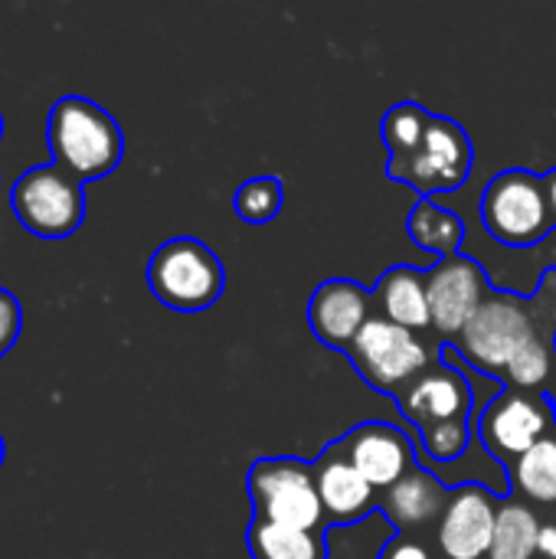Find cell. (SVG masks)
<instances>
[{"instance_id": "obj_1", "label": "cell", "mask_w": 556, "mask_h": 559, "mask_svg": "<svg viewBox=\"0 0 556 559\" xmlns=\"http://www.w3.org/2000/svg\"><path fill=\"white\" fill-rule=\"evenodd\" d=\"M46 144L52 160L82 183L108 177L125 157V134L115 115L85 95H62L52 102Z\"/></svg>"}, {"instance_id": "obj_2", "label": "cell", "mask_w": 556, "mask_h": 559, "mask_svg": "<svg viewBox=\"0 0 556 559\" xmlns=\"http://www.w3.org/2000/svg\"><path fill=\"white\" fill-rule=\"evenodd\" d=\"M147 288L164 308L197 314L220 301L226 288V272L220 255L206 242L193 236H177L154 249L147 262Z\"/></svg>"}, {"instance_id": "obj_3", "label": "cell", "mask_w": 556, "mask_h": 559, "mask_svg": "<svg viewBox=\"0 0 556 559\" xmlns=\"http://www.w3.org/2000/svg\"><path fill=\"white\" fill-rule=\"evenodd\" d=\"M10 210L36 239H66L85 219V183L56 160L36 164L13 180Z\"/></svg>"}, {"instance_id": "obj_4", "label": "cell", "mask_w": 556, "mask_h": 559, "mask_svg": "<svg viewBox=\"0 0 556 559\" xmlns=\"http://www.w3.org/2000/svg\"><path fill=\"white\" fill-rule=\"evenodd\" d=\"M534 331H537V308L531 298H521L514 292H488L482 308L456 337V347L475 370L501 380L508 373L511 357Z\"/></svg>"}, {"instance_id": "obj_5", "label": "cell", "mask_w": 556, "mask_h": 559, "mask_svg": "<svg viewBox=\"0 0 556 559\" xmlns=\"http://www.w3.org/2000/svg\"><path fill=\"white\" fill-rule=\"evenodd\" d=\"M482 223L501 246H537L554 229L544 177L524 167H511L492 177V183L482 193Z\"/></svg>"}, {"instance_id": "obj_6", "label": "cell", "mask_w": 556, "mask_h": 559, "mask_svg": "<svg viewBox=\"0 0 556 559\" xmlns=\"http://www.w3.org/2000/svg\"><path fill=\"white\" fill-rule=\"evenodd\" d=\"M344 354L351 357L360 380L387 396H403V390L429 370V354L416 331L393 324L383 314H370Z\"/></svg>"}, {"instance_id": "obj_7", "label": "cell", "mask_w": 556, "mask_h": 559, "mask_svg": "<svg viewBox=\"0 0 556 559\" xmlns=\"http://www.w3.org/2000/svg\"><path fill=\"white\" fill-rule=\"evenodd\" d=\"M246 485L259 521L298 531H321L324 504L311 465L298 459H259L249 468Z\"/></svg>"}, {"instance_id": "obj_8", "label": "cell", "mask_w": 556, "mask_h": 559, "mask_svg": "<svg viewBox=\"0 0 556 559\" xmlns=\"http://www.w3.org/2000/svg\"><path fill=\"white\" fill-rule=\"evenodd\" d=\"M472 170V141L459 121L433 115L423 144L403 157H390L387 174L397 183L413 187L416 193H449L469 180Z\"/></svg>"}, {"instance_id": "obj_9", "label": "cell", "mask_w": 556, "mask_h": 559, "mask_svg": "<svg viewBox=\"0 0 556 559\" xmlns=\"http://www.w3.org/2000/svg\"><path fill=\"white\" fill-rule=\"evenodd\" d=\"M554 426L556 416L547 396L537 390L511 386L485 406L478 419V439L495 462H514L541 439H547Z\"/></svg>"}, {"instance_id": "obj_10", "label": "cell", "mask_w": 556, "mask_h": 559, "mask_svg": "<svg viewBox=\"0 0 556 559\" xmlns=\"http://www.w3.org/2000/svg\"><path fill=\"white\" fill-rule=\"evenodd\" d=\"M426 292L433 308V328L456 341L488 298V275L475 259L456 252L439 259V265L426 272Z\"/></svg>"}, {"instance_id": "obj_11", "label": "cell", "mask_w": 556, "mask_h": 559, "mask_svg": "<svg viewBox=\"0 0 556 559\" xmlns=\"http://www.w3.org/2000/svg\"><path fill=\"white\" fill-rule=\"evenodd\" d=\"M498 524V501L482 485H459L439 518V550L446 559H485L492 554Z\"/></svg>"}, {"instance_id": "obj_12", "label": "cell", "mask_w": 556, "mask_h": 559, "mask_svg": "<svg viewBox=\"0 0 556 559\" xmlns=\"http://www.w3.org/2000/svg\"><path fill=\"white\" fill-rule=\"evenodd\" d=\"M351 465L370 481L374 491L393 488L403 475H410L416 465L413 442L403 429L390 423H364L351 436L338 439Z\"/></svg>"}, {"instance_id": "obj_13", "label": "cell", "mask_w": 556, "mask_h": 559, "mask_svg": "<svg viewBox=\"0 0 556 559\" xmlns=\"http://www.w3.org/2000/svg\"><path fill=\"white\" fill-rule=\"evenodd\" d=\"M400 413L419 432L472 419V386L452 367H436L419 373L400 396Z\"/></svg>"}, {"instance_id": "obj_14", "label": "cell", "mask_w": 556, "mask_h": 559, "mask_svg": "<svg viewBox=\"0 0 556 559\" xmlns=\"http://www.w3.org/2000/svg\"><path fill=\"white\" fill-rule=\"evenodd\" d=\"M370 301L374 295L364 285L351 278H331L318 285L308 301V328L324 347L344 354L370 321Z\"/></svg>"}, {"instance_id": "obj_15", "label": "cell", "mask_w": 556, "mask_h": 559, "mask_svg": "<svg viewBox=\"0 0 556 559\" xmlns=\"http://www.w3.org/2000/svg\"><path fill=\"white\" fill-rule=\"evenodd\" d=\"M315 481L324 504V518H331L334 524H354L377 508V491L351 465L341 442H331L324 449L321 462L315 465Z\"/></svg>"}, {"instance_id": "obj_16", "label": "cell", "mask_w": 556, "mask_h": 559, "mask_svg": "<svg viewBox=\"0 0 556 559\" xmlns=\"http://www.w3.org/2000/svg\"><path fill=\"white\" fill-rule=\"evenodd\" d=\"M446 504H449V491L442 488V481L426 468H413L393 488L383 491L380 511L390 518V524L400 534H416L433 521H439Z\"/></svg>"}, {"instance_id": "obj_17", "label": "cell", "mask_w": 556, "mask_h": 559, "mask_svg": "<svg viewBox=\"0 0 556 559\" xmlns=\"http://www.w3.org/2000/svg\"><path fill=\"white\" fill-rule=\"evenodd\" d=\"M374 301L380 305L383 318L403 324L410 331L433 328V308L426 292V275L413 265H393L380 275Z\"/></svg>"}, {"instance_id": "obj_18", "label": "cell", "mask_w": 556, "mask_h": 559, "mask_svg": "<svg viewBox=\"0 0 556 559\" xmlns=\"http://www.w3.org/2000/svg\"><path fill=\"white\" fill-rule=\"evenodd\" d=\"M252 559H328V544L318 531L282 527L269 521H252L246 534Z\"/></svg>"}, {"instance_id": "obj_19", "label": "cell", "mask_w": 556, "mask_h": 559, "mask_svg": "<svg viewBox=\"0 0 556 559\" xmlns=\"http://www.w3.org/2000/svg\"><path fill=\"white\" fill-rule=\"evenodd\" d=\"M406 233H410V239H413L419 249L436 252L439 259L456 255V252L462 249V239H465V226H462L459 213L436 206L429 197H423V200L413 206V213H410V219H406Z\"/></svg>"}, {"instance_id": "obj_20", "label": "cell", "mask_w": 556, "mask_h": 559, "mask_svg": "<svg viewBox=\"0 0 556 559\" xmlns=\"http://www.w3.org/2000/svg\"><path fill=\"white\" fill-rule=\"evenodd\" d=\"M511 481L514 491L531 501V504H544L556 508V436L541 439L534 449H528L521 459L511 462Z\"/></svg>"}, {"instance_id": "obj_21", "label": "cell", "mask_w": 556, "mask_h": 559, "mask_svg": "<svg viewBox=\"0 0 556 559\" xmlns=\"http://www.w3.org/2000/svg\"><path fill=\"white\" fill-rule=\"evenodd\" d=\"M541 518L534 508L511 501L498 508L495 540L488 559H537V537H541Z\"/></svg>"}, {"instance_id": "obj_22", "label": "cell", "mask_w": 556, "mask_h": 559, "mask_svg": "<svg viewBox=\"0 0 556 559\" xmlns=\"http://www.w3.org/2000/svg\"><path fill=\"white\" fill-rule=\"evenodd\" d=\"M429 121H433V115L423 105H416V102L393 105L387 111L383 124H380L383 144H387L390 157H403V154L416 151L423 144V138H426V131H429Z\"/></svg>"}, {"instance_id": "obj_23", "label": "cell", "mask_w": 556, "mask_h": 559, "mask_svg": "<svg viewBox=\"0 0 556 559\" xmlns=\"http://www.w3.org/2000/svg\"><path fill=\"white\" fill-rule=\"evenodd\" d=\"M233 210L242 223L262 226L272 223L282 210V183L279 177H252L246 180L236 197H233Z\"/></svg>"}, {"instance_id": "obj_24", "label": "cell", "mask_w": 556, "mask_h": 559, "mask_svg": "<svg viewBox=\"0 0 556 559\" xmlns=\"http://www.w3.org/2000/svg\"><path fill=\"white\" fill-rule=\"evenodd\" d=\"M419 442H423V452L433 462H459L465 455L469 442H472V419L426 429V432H419Z\"/></svg>"}, {"instance_id": "obj_25", "label": "cell", "mask_w": 556, "mask_h": 559, "mask_svg": "<svg viewBox=\"0 0 556 559\" xmlns=\"http://www.w3.org/2000/svg\"><path fill=\"white\" fill-rule=\"evenodd\" d=\"M23 331V308L13 292L0 288V360L13 350Z\"/></svg>"}, {"instance_id": "obj_26", "label": "cell", "mask_w": 556, "mask_h": 559, "mask_svg": "<svg viewBox=\"0 0 556 559\" xmlns=\"http://www.w3.org/2000/svg\"><path fill=\"white\" fill-rule=\"evenodd\" d=\"M377 559H433V554H429V547H426L423 540H416L413 534H400V537H393V540L380 550V557Z\"/></svg>"}, {"instance_id": "obj_27", "label": "cell", "mask_w": 556, "mask_h": 559, "mask_svg": "<svg viewBox=\"0 0 556 559\" xmlns=\"http://www.w3.org/2000/svg\"><path fill=\"white\" fill-rule=\"evenodd\" d=\"M537 559H556V518L541 524V537H537Z\"/></svg>"}, {"instance_id": "obj_28", "label": "cell", "mask_w": 556, "mask_h": 559, "mask_svg": "<svg viewBox=\"0 0 556 559\" xmlns=\"http://www.w3.org/2000/svg\"><path fill=\"white\" fill-rule=\"evenodd\" d=\"M544 190H547V203H551V223L556 229V167L544 177Z\"/></svg>"}, {"instance_id": "obj_29", "label": "cell", "mask_w": 556, "mask_h": 559, "mask_svg": "<svg viewBox=\"0 0 556 559\" xmlns=\"http://www.w3.org/2000/svg\"><path fill=\"white\" fill-rule=\"evenodd\" d=\"M544 396H547V403H551V409H554V416H556V367H554V377H551V383L544 386Z\"/></svg>"}, {"instance_id": "obj_30", "label": "cell", "mask_w": 556, "mask_h": 559, "mask_svg": "<svg viewBox=\"0 0 556 559\" xmlns=\"http://www.w3.org/2000/svg\"><path fill=\"white\" fill-rule=\"evenodd\" d=\"M3 455H7V445H3V436H0V465H3Z\"/></svg>"}, {"instance_id": "obj_31", "label": "cell", "mask_w": 556, "mask_h": 559, "mask_svg": "<svg viewBox=\"0 0 556 559\" xmlns=\"http://www.w3.org/2000/svg\"><path fill=\"white\" fill-rule=\"evenodd\" d=\"M0 138H3V115H0Z\"/></svg>"}]
</instances>
